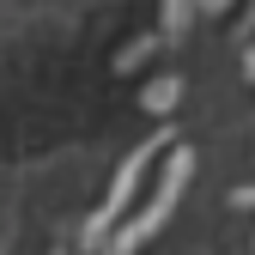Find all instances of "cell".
<instances>
[{"mask_svg": "<svg viewBox=\"0 0 255 255\" xmlns=\"http://www.w3.org/2000/svg\"><path fill=\"white\" fill-rule=\"evenodd\" d=\"M188 176H195V152H188V146H176V152H170V164H164V176H158V195H152L134 219H128V225H116V231H110V243H104L98 255H140L158 231H164V219L176 213V201H182Z\"/></svg>", "mask_w": 255, "mask_h": 255, "instance_id": "cell-1", "label": "cell"}, {"mask_svg": "<svg viewBox=\"0 0 255 255\" xmlns=\"http://www.w3.org/2000/svg\"><path fill=\"white\" fill-rule=\"evenodd\" d=\"M164 146H170V128H158L152 140H140L134 152H128V164L116 170V182H110V195L98 201V213H91V219H85V231H79V243H85V249H104V243H110V231L122 225V213H128V201L140 195V176H146V164H152V158L164 152Z\"/></svg>", "mask_w": 255, "mask_h": 255, "instance_id": "cell-2", "label": "cell"}, {"mask_svg": "<svg viewBox=\"0 0 255 255\" xmlns=\"http://www.w3.org/2000/svg\"><path fill=\"white\" fill-rule=\"evenodd\" d=\"M182 98V79H158V85H146V110H170Z\"/></svg>", "mask_w": 255, "mask_h": 255, "instance_id": "cell-3", "label": "cell"}]
</instances>
